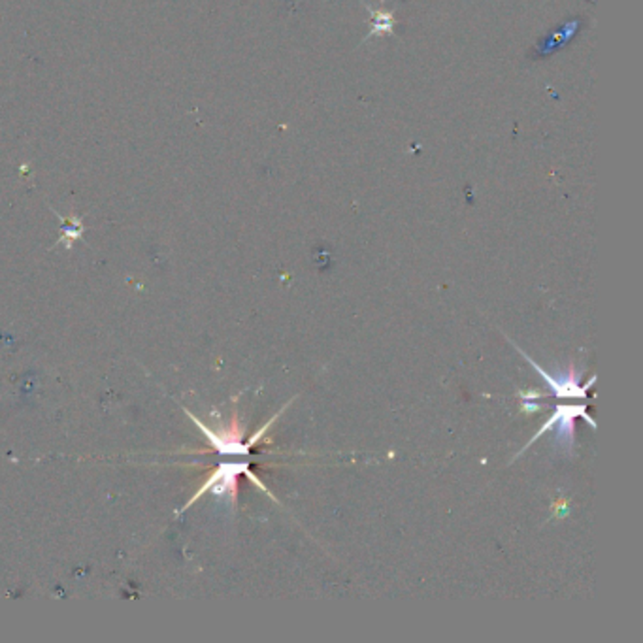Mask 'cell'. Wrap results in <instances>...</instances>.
Here are the masks:
<instances>
[{
  "mask_svg": "<svg viewBox=\"0 0 643 643\" xmlns=\"http://www.w3.org/2000/svg\"><path fill=\"white\" fill-rule=\"evenodd\" d=\"M517 351L523 355V357L534 366V370L542 375V378L545 380L547 387L551 389V394L553 396H557V398H570V401H585L587 398V391L589 387L594 383L596 378H591L587 385H582V380H580V374H575L573 366L566 368V370H561V374H551L547 370H544L534 359L528 357V355L517 347Z\"/></svg>",
  "mask_w": 643,
  "mask_h": 643,
  "instance_id": "4",
  "label": "cell"
},
{
  "mask_svg": "<svg viewBox=\"0 0 643 643\" xmlns=\"http://www.w3.org/2000/svg\"><path fill=\"white\" fill-rule=\"evenodd\" d=\"M185 413L189 415V419L193 421V423L203 430V434L208 438V441L215 448V451L221 453V455H229V457H246V455H250L251 446H255V443L262 438V434H264L266 430H269V427L276 421V417H272V419L269 421V423H266L257 434H253V438H251L248 443H243V441L240 440V430H238V419H236V415H234L232 425H231L229 429L212 430V429H208V427L203 423V421H198V417H194L189 410H185Z\"/></svg>",
  "mask_w": 643,
  "mask_h": 643,
  "instance_id": "2",
  "label": "cell"
},
{
  "mask_svg": "<svg viewBox=\"0 0 643 643\" xmlns=\"http://www.w3.org/2000/svg\"><path fill=\"white\" fill-rule=\"evenodd\" d=\"M240 474H248L250 479L255 481V485H259L260 489L266 493V495H270L269 489L250 472V467H248V462H221L217 470L204 481V485L198 489L191 500L180 507V509H175V515H182L184 512H187V509L198 500V498H203L206 493H212L215 498H225L229 500L232 506L236 504V491H238V476Z\"/></svg>",
  "mask_w": 643,
  "mask_h": 643,
  "instance_id": "1",
  "label": "cell"
},
{
  "mask_svg": "<svg viewBox=\"0 0 643 643\" xmlns=\"http://www.w3.org/2000/svg\"><path fill=\"white\" fill-rule=\"evenodd\" d=\"M53 210V208H52ZM53 213L61 219V238L57 241V246H64V250H72L74 246V241L81 240L83 238V232H85V227H83V221L81 217L78 215H71V217H62L59 212L53 210Z\"/></svg>",
  "mask_w": 643,
  "mask_h": 643,
  "instance_id": "5",
  "label": "cell"
},
{
  "mask_svg": "<svg viewBox=\"0 0 643 643\" xmlns=\"http://www.w3.org/2000/svg\"><path fill=\"white\" fill-rule=\"evenodd\" d=\"M370 36L368 38H378V36H385V34H392L394 31V19H392V12H385V10H372L370 8Z\"/></svg>",
  "mask_w": 643,
  "mask_h": 643,
  "instance_id": "6",
  "label": "cell"
},
{
  "mask_svg": "<svg viewBox=\"0 0 643 643\" xmlns=\"http://www.w3.org/2000/svg\"><path fill=\"white\" fill-rule=\"evenodd\" d=\"M575 417H583L591 427H596L594 421L587 415L585 406H557L553 415L547 419V423L536 432V436L532 438L526 448H530L540 436H544L547 430L555 432V443L559 448L570 451L573 448V436H575Z\"/></svg>",
  "mask_w": 643,
  "mask_h": 643,
  "instance_id": "3",
  "label": "cell"
}]
</instances>
